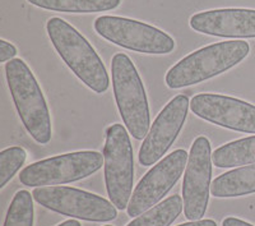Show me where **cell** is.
I'll return each instance as SVG.
<instances>
[{
	"label": "cell",
	"instance_id": "obj_1",
	"mask_svg": "<svg viewBox=\"0 0 255 226\" xmlns=\"http://www.w3.org/2000/svg\"><path fill=\"white\" fill-rule=\"evenodd\" d=\"M46 31L61 60L88 88L96 93L109 90L110 77L104 61L78 29L67 20L52 17L47 20Z\"/></svg>",
	"mask_w": 255,
	"mask_h": 226
},
{
	"label": "cell",
	"instance_id": "obj_2",
	"mask_svg": "<svg viewBox=\"0 0 255 226\" xmlns=\"http://www.w3.org/2000/svg\"><path fill=\"white\" fill-rule=\"evenodd\" d=\"M250 52L247 41H223L204 46L177 61L166 73L165 82L172 90L188 87L227 72Z\"/></svg>",
	"mask_w": 255,
	"mask_h": 226
},
{
	"label": "cell",
	"instance_id": "obj_3",
	"mask_svg": "<svg viewBox=\"0 0 255 226\" xmlns=\"http://www.w3.org/2000/svg\"><path fill=\"white\" fill-rule=\"evenodd\" d=\"M5 77L23 127L38 145H47L51 141V118L32 70L24 60L15 58L5 64Z\"/></svg>",
	"mask_w": 255,
	"mask_h": 226
},
{
	"label": "cell",
	"instance_id": "obj_4",
	"mask_svg": "<svg viewBox=\"0 0 255 226\" xmlns=\"http://www.w3.org/2000/svg\"><path fill=\"white\" fill-rule=\"evenodd\" d=\"M113 88L123 123L133 138H145L151 125V114L144 86L130 58L118 52L111 60Z\"/></svg>",
	"mask_w": 255,
	"mask_h": 226
},
{
	"label": "cell",
	"instance_id": "obj_5",
	"mask_svg": "<svg viewBox=\"0 0 255 226\" xmlns=\"http://www.w3.org/2000/svg\"><path fill=\"white\" fill-rule=\"evenodd\" d=\"M105 184L108 196L118 210L128 209L133 195V146L127 128L113 124L106 131L104 147Z\"/></svg>",
	"mask_w": 255,
	"mask_h": 226
},
{
	"label": "cell",
	"instance_id": "obj_6",
	"mask_svg": "<svg viewBox=\"0 0 255 226\" xmlns=\"http://www.w3.org/2000/svg\"><path fill=\"white\" fill-rule=\"evenodd\" d=\"M104 165L97 151H78L41 160L20 171L19 182L26 187H54L86 179Z\"/></svg>",
	"mask_w": 255,
	"mask_h": 226
},
{
	"label": "cell",
	"instance_id": "obj_7",
	"mask_svg": "<svg viewBox=\"0 0 255 226\" xmlns=\"http://www.w3.org/2000/svg\"><path fill=\"white\" fill-rule=\"evenodd\" d=\"M93 27L102 38L131 51L165 55L175 49V40L171 36L140 20L101 15L95 20Z\"/></svg>",
	"mask_w": 255,
	"mask_h": 226
},
{
	"label": "cell",
	"instance_id": "obj_8",
	"mask_svg": "<svg viewBox=\"0 0 255 226\" xmlns=\"http://www.w3.org/2000/svg\"><path fill=\"white\" fill-rule=\"evenodd\" d=\"M33 200L47 210L93 223H109L118 218L111 201L72 187H38L32 192Z\"/></svg>",
	"mask_w": 255,
	"mask_h": 226
},
{
	"label": "cell",
	"instance_id": "obj_9",
	"mask_svg": "<svg viewBox=\"0 0 255 226\" xmlns=\"http://www.w3.org/2000/svg\"><path fill=\"white\" fill-rule=\"evenodd\" d=\"M188 159V152L179 148L157 163L136 184L128 205V215L136 218L158 205L179 182Z\"/></svg>",
	"mask_w": 255,
	"mask_h": 226
},
{
	"label": "cell",
	"instance_id": "obj_10",
	"mask_svg": "<svg viewBox=\"0 0 255 226\" xmlns=\"http://www.w3.org/2000/svg\"><path fill=\"white\" fill-rule=\"evenodd\" d=\"M212 148L207 137H198L191 145L183 182L184 215L189 221L202 220L211 193Z\"/></svg>",
	"mask_w": 255,
	"mask_h": 226
},
{
	"label": "cell",
	"instance_id": "obj_11",
	"mask_svg": "<svg viewBox=\"0 0 255 226\" xmlns=\"http://www.w3.org/2000/svg\"><path fill=\"white\" fill-rule=\"evenodd\" d=\"M190 109L198 118L212 124L255 134V105L247 101L218 93H199L191 99Z\"/></svg>",
	"mask_w": 255,
	"mask_h": 226
},
{
	"label": "cell",
	"instance_id": "obj_12",
	"mask_svg": "<svg viewBox=\"0 0 255 226\" xmlns=\"http://www.w3.org/2000/svg\"><path fill=\"white\" fill-rule=\"evenodd\" d=\"M189 106L188 96L179 95L163 107L143 139L138 155L140 165H154L170 150L185 124Z\"/></svg>",
	"mask_w": 255,
	"mask_h": 226
},
{
	"label": "cell",
	"instance_id": "obj_13",
	"mask_svg": "<svg viewBox=\"0 0 255 226\" xmlns=\"http://www.w3.org/2000/svg\"><path fill=\"white\" fill-rule=\"evenodd\" d=\"M189 24L195 32L223 38H255V9H212L193 14Z\"/></svg>",
	"mask_w": 255,
	"mask_h": 226
},
{
	"label": "cell",
	"instance_id": "obj_14",
	"mask_svg": "<svg viewBox=\"0 0 255 226\" xmlns=\"http://www.w3.org/2000/svg\"><path fill=\"white\" fill-rule=\"evenodd\" d=\"M211 193L216 198L243 197L255 193V164L217 177L212 183Z\"/></svg>",
	"mask_w": 255,
	"mask_h": 226
},
{
	"label": "cell",
	"instance_id": "obj_15",
	"mask_svg": "<svg viewBox=\"0 0 255 226\" xmlns=\"http://www.w3.org/2000/svg\"><path fill=\"white\" fill-rule=\"evenodd\" d=\"M216 168L229 169L255 164V136L236 139L221 146L212 154Z\"/></svg>",
	"mask_w": 255,
	"mask_h": 226
},
{
	"label": "cell",
	"instance_id": "obj_16",
	"mask_svg": "<svg viewBox=\"0 0 255 226\" xmlns=\"http://www.w3.org/2000/svg\"><path fill=\"white\" fill-rule=\"evenodd\" d=\"M27 1L37 8L63 13L109 12L122 4V0H27Z\"/></svg>",
	"mask_w": 255,
	"mask_h": 226
},
{
	"label": "cell",
	"instance_id": "obj_17",
	"mask_svg": "<svg viewBox=\"0 0 255 226\" xmlns=\"http://www.w3.org/2000/svg\"><path fill=\"white\" fill-rule=\"evenodd\" d=\"M184 210L183 197L174 195L136 216L127 226H170Z\"/></svg>",
	"mask_w": 255,
	"mask_h": 226
},
{
	"label": "cell",
	"instance_id": "obj_18",
	"mask_svg": "<svg viewBox=\"0 0 255 226\" xmlns=\"http://www.w3.org/2000/svg\"><path fill=\"white\" fill-rule=\"evenodd\" d=\"M33 196L27 191H19L9 206L4 226H33Z\"/></svg>",
	"mask_w": 255,
	"mask_h": 226
},
{
	"label": "cell",
	"instance_id": "obj_19",
	"mask_svg": "<svg viewBox=\"0 0 255 226\" xmlns=\"http://www.w3.org/2000/svg\"><path fill=\"white\" fill-rule=\"evenodd\" d=\"M26 159V150L18 146L5 148L0 152V188H4L13 179L17 171L24 165Z\"/></svg>",
	"mask_w": 255,
	"mask_h": 226
},
{
	"label": "cell",
	"instance_id": "obj_20",
	"mask_svg": "<svg viewBox=\"0 0 255 226\" xmlns=\"http://www.w3.org/2000/svg\"><path fill=\"white\" fill-rule=\"evenodd\" d=\"M17 52V47L12 42L0 40V63H6L12 59H15Z\"/></svg>",
	"mask_w": 255,
	"mask_h": 226
},
{
	"label": "cell",
	"instance_id": "obj_21",
	"mask_svg": "<svg viewBox=\"0 0 255 226\" xmlns=\"http://www.w3.org/2000/svg\"><path fill=\"white\" fill-rule=\"evenodd\" d=\"M222 226H255L238 218H226L222 221Z\"/></svg>",
	"mask_w": 255,
	"mask_h": 226
},
{
	"label": "cell",
	"instance_id": "obj_22",
	"mask_svg": "<svg viewBox=\"0 0 255 226\" xmlns=\"http://www.w3.org/2000/svg\"><path fill=\"white\" fill-rule=\"evenodd\" d=\"M177 226H217V224H216V221L207 219V220L189 221V223L180 224V225H177Z\"/></svg>",
	"mask_w": 255,
	"mask_h": 226
},
{
	"label": "cell",
	"instance_id": "obj_23",
	"mask_svg": "<svg viewBox=\"0 0 255 226\" xmlns=\"http://www.w3.org/2000/svg\"><path fill=\"white\" fill-rule=\"evenodd\" d=\"M56 226H82L81 223H79L78 220H67V221H64V223L59 224V225Z\"/></svg>",
	"mask_w": 255,
	"mask_h": 226
},
{
	"label": "cell",
	"instance_id": "obj_24",
	"mask_svg": "<svg viewBox=\"0 0 255 226\" xmlns=\"http://www.w3.org/2000/svg\"><path fill=\"white\" fill-rule=\"evenodd\" d=\"M105 226H113V225H105Z\"/></svg>",
	"mask_w": 255,
	"mask_h": 226
}]
</instances>
